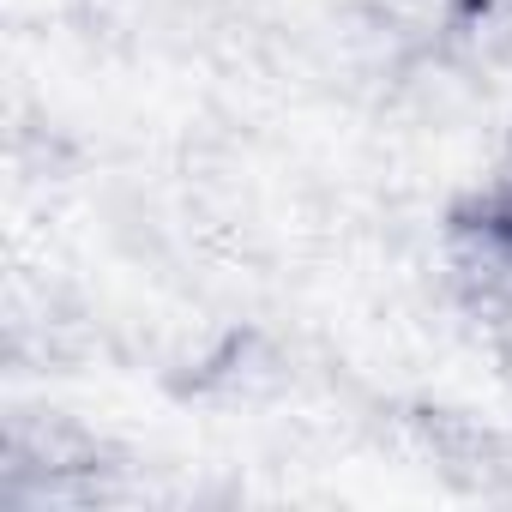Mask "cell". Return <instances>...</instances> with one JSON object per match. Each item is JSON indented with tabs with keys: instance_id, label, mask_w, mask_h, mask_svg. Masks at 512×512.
<instances>
[{
	"instance_id": "6da1fadb",
	"label": "cell",
	"mask_w": 512,
	"mask_h": 512,
	"mask_svg": "<svg viewBox=\"0 0 512 512\" xmlns=\"http://www.w3.org/2000/svg\"><path fill=\"white\" fill-rule=\"evenodd\" d=\"M458 241L476 260H494L512 272V175H500L464 217H458Z\"/></svg>"
}]
</instances>
